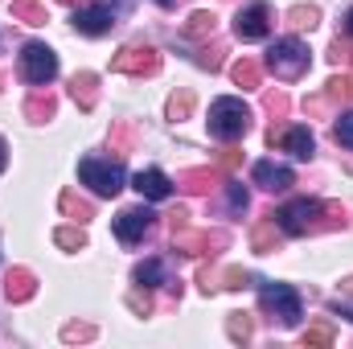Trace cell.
<instances>
[{
  "instance_id": "30bf717a",
  "label": "cell",
  "mask_w": 353,
  "mask_h": 349,
  "mask_svg": "<svg viewBox=\"0 0 353 349\" xmlns=\"http://www.w3.org/2000/svg\"><path fill=\"white\" fill-rule=\"evenodd\" d=\"M152 226H157V214H152L148 206H136V210H123V214L115 218V239H119L123 247H136L144 235H152Z\"/></svg>"
},
{
  "instance_id": "5b68a950",
  "label": "cell",
  "mask_w": 353,
  "mask_h": 349,
  "mask_svg": "<svg viewBox=\"0 0 353 349\" xmlns=\"http://www.w3.org/2000/svg\"><path fill=\"white\" fill-rule=\"evenodd\" d=\"M259 304L267 312L279 317L283 329H296L300 317H304V304H300V292L292 283H271V279H259Z\"/></svg>"
},
{
  "instance_id": "83f0119b",
  "label": "cell",
  "mask_w": 353,
  "mask_h": 349,
  "mask_svg": "<svg viewBox=\"0 0 353 349\" xmlns=\"http://www.w3.org/2000/svg\"><path fill=\"white\" fill-rule=\"evenodd\" d=\"M316 21H321V12H316L312 4H296V8H288V25H292V29H316Z\"/></svg>"
},
{
  "instance_id": "484cf974",
  "label": "cell",
  "mask_w": 353,
  "mask_h": 349,
  "mask_svg": "<svg viewBox=\"0 0 353 349\" xmlns=\"http://www.w3.org/2000/svg\"><path fill=\"white\" fill-rule=\"evenodd\" d=\"M226 333H230V341H251V333H255V321H251V312H230V321H226Z\"/></svg>"
},
{
  "instance_id": "9a60e30c",
  "label": "cell",
  "mask_w": 353,
  "mask_h": 349,
  "mask_svg": "<svg viewBox=\"0 0 353 349\" xmlns=\"http://www.w3.org/2000/svg\"><path fill=\"white\" fill-rule=\"evenodd\" d=\"M173 185L185 189V193H193V197H205L214 185H222V169H185Z\"/></svg>"
},
{
  "instance_id": "4fadbf2b",
  "label": "cell",
  "mask_w": 353,
  "mask_h": 349,
  "mask_svg": "<svg viewBox=\"0 0 353 349\" xmlns=\"http://www.w3.org/2000/svg\"><path fill=\"white\" fill-rule=\"evenodd\" d=\"M251 177H255V185L267 189V193H283V189L296 185V173H292L288 165H275V161H259V165L251 169Z\"/></svg>"
},
{
  "instance_id": "b9f144b4",
  "label": "cell",
  "mask_w": 353,
  "mask_h": 349,
  "mask_svg": "<svg viewBox=\"0 0 353 349\" xmlns=\"http://www.w3.org/2000/svg\"><path fill=\"white\" fill-rule=\"evenodd\" d=\"M325 107H329V90H325V94H312V99H304V111H316V115H321Z\"/></svg>"
},
{
  "instance_id": "f6af8a7d",
  "label": "cell",
  "mask_w": 353,
  "mask_h": 349,
  "mask_svg": "<svg viewBox=\"0 0 353 349\" xmlns=\"http://www.w3.org/2000/svg\"><path fill=\"white\" fill-rule=\"evenodd\" d=\"M341 25H345V33H350V37H353V8H350V12H345V21H341Z\"/></svg>"
},
{
  "instance_id": "8992f818",
  "label": "cell",
  "mask_w": 353,
  "mask_h": 349,
  "mask_svg": "<svg viewBox=\"0 0 353 349\" xmlns=\"http://www.w3.org/2000/svg\"><path fill=\"white\" fill-rule=\"evenodd\" d=\"M79 181L87 185L94 197H119V189H123V165H119V161L83 157V161H79Z\"/></svg>"
},
{
  "instance_id": "e575fe53",
  "label": "cell",
  "mask_w": 353,
  "mask_h": 349,
  "mask_svg": "<svg viewBox=\"0 0 353 349\" xmlns=\"http://www.w3.org/2000/svg\"><path fill=\"white\" fill-rule=\"evenodd\" d=\"M329 99H353V70L329 79Z\"/></svg>"
},
{
  "instance_id": "9c48e42d",
  "label": "cell",
  "mask_w": 353,
  "mask_h": 349,
  "mask_svg": "<svg viewBox=\"0 0 353 349\" xmlns=\"http://www.w3.org/2000/svg\"><path fill=\"white\" fill-rule=\"evenodd\" d=\"M230 239L222 230H181L173 235V251L181 255H193V259H205V255H218Z\"/></svg>"
},
{
  "instance_id": "2e32d148",
  "label": "cell",
  "mask_w": 353,
  "mask_h": 349,
  "mask_svg": "<svg viewBox=\"0 0 353 349\" xmlns=\"http://www.w3.org/2000/svg\"><path fill=\"white\" fill-rule=\"evenodd\" d=\"M4 296H8L12 304L33 300V296H37V275H33L29 267H12V271H8V279H4Z\"/></svg>"
},
{
  "instance_id": "d6a6232c",
  "label": "cell",
  "mask_w": 353,
  "mask_h": 349,
  "mask_svg": "<svg viewBox=\"0 0 353 349\" xmlns=\"http://www.w3.org/2000/svg\"><path fill=\"white\" fill-rule=\"evenodd\" d=\"M222 279H226L222 288H234V292H239V288H251V283H259V279H255L251 271H243V267H226V271H222Z\"/></svg>"
},
{
  "instance_id": "7dc6e473",
  "label": "cell",
  "mask_w": 353,
  "mask_h": 349,
  "mask_svg": "<svg viewBox=\"0 0 353 349\" xmlns=\"http://www.w3.org/2000/svg\"><path fill=\"white\" fill-rule=\"evenodd\" d=\"M157 4H161V8H176V0H157Z\"/></svg>"
},
{
  "instance_id": "6da1fadb",
  "label": "cell",
  "mask_w": 353,
  "mask_h": 349,
  "mask_svg": "<svg viewBox=\"0 0 353 349\" xmlns=\"http://www.w3.org/2000/svg\"><path fill=\"white\" fill-rule=\"evenodd\" d=\"M205 123H210V136L214 140L234 144V140H243L251 132V107L243 99H234V94H222V99L210 103V119Z\"/></svg>"
},
{
  "instance_id": "ab89813d",
  "label": "cell",
  "mask_w": 353,
  "mask_h": 349,
  "mask_svg": "<svg viewBox=\"0 0 353 349\" xmlns=\"http://www.w3.org/2000/svg\"><path fill=\"white\" fill-rule=\"evenodd\" d=\"M62 337H66V341H87V337H94V329H90V325H66Z\"/></svg>"
},
{
  "instance_id": "52a82bcc",
  "label": "cell",
  "mask_w": 353,
  "mask_h": 349,
  "mask_svg": "<svg viewBox=\"0 0 353 349\" xmlns=\"http://www.w3.org/2000/svg\"><path fill=\"white\" fill-rule=\"evenodd\" d=\"M128 8H132V0H99V4H83V8H74V29L87 33V37H103Z\"/></svg>"
},
{
  "instance_id": "1f68e13d",
  "label": "cell",
  "mask_w": 353,
  "mask_h": 349,
  "mask_svg": "<svg viewBox=\"0 0 353 349\" xmlns=\"http://www.w3.org/2000/svg\"><path fill=\"white\" fill-rule=\"evenodd\" d=\"M304 346L308 349H325V346H333V325H308V333H304Z\"/></svg>"
},
{
  "instance_id": "8d00e7d4",
  "label": "cell",
  "mask_w": 353,
  "mask_h": 349,
  "mask_svg": "<svg viewBox=\"0 0 353 349\" xmlns=\"http://www.w3.org/2000/svg\"><path fill=\"white\" fill-rule=\"evenodd\" d=\"M197 283H201V292H205V296H214V292L222 288V271H210V267H201V271H197Z\"/></svg>"
},
{
  "instance_id": "ffe728a7",
  "label": "cell",
  "mask_w": 353,
  "mask_h": 349,
  "mask_svg": "<svg viewBox=\"0 0 353 349\" xmlns=\"http://www.w3.org/2000/svg\"><path fill=\"white\" fill-rule=\"evenodd\" d=\"M230 79H234V87L255 90L259 83H263V66H259L255 58H239V62L230 66Z\"/></svg>"
},
{
  "instance_id": "d590c367",
  "label": "cell",
  "mask_w": 353,
  "mask_h": 349,
  "mask_svg": "<svg viewBox=\"0 0 353 349\" xmlns=\"http://www.w3.org/2000/svg\"><path fill=\"white\" fill-rule=\"evenodd\" d=\"M222 54H226L222 46H205V50L197 54V66H205V70H218V66H222Z\"/></svg>"
},
{
  "instance_id": "603a6c76",
  "label": "cell",
  "mask_w": 353,
  "mask_h": 349,
  "mask_svg": "<svg viewBox=\"0 0 353 349\" xmlns=\"http://www.w3.org/2000/svg\"><path fill=\"white\" fill-rule=\"evenodd\" d=\"M54 243H58L62 251H87V230H83V222L58 226V230H54Z\"/></svg>"
},
{
  "instance_id": "4dcf8cb0",
  "label": "cell",
  "mask_w": 353,
  "mask_h": 349,
  "mask_svg": "<svg viewBox=\"0 0 353 349\" xmlns=\"http://www.w3.org/2000/svg\"><path fill=\"white\" fill-rule=\"evenodd\" d=\"M263 107H267V115H271V119H283V115L292 111V99H288L283 90H267V94H263Z\"/></svg>"
},
{
  "instance_id": "44dd1931",
  "label": "cell",
  "mask_w": 353,
  "mask_h": 349,
  "mask_svg": "<svg viewBox=\"0 0 353 349\" xmlns=\"http://www.w3.org/2000/svg\"><path fill=\"white\" fill-rule=\"evenodd\" d=\"M58 206H62V214H66L70 222H90V218H94V206H90L87 197H79L74 189H62Z\"/></svg>"
},
{
  "instance_id": "c3c4849f",
  "label": "cell",
  "mask_w": 353,
  "mask_h": 349,
  "mask_svg": "<svg viewBox=\"0 0 353 349\" xmlns=\"http://www.w3.org/2000/svg\"><path fill=\"white\" fill-rule=\"evenodd\" d=\"M345 296H353V279H345Z\"/></svg>"
},
{
  "instance_id": "7402d4cb",
  "label": "cell",
  "mask_w": 353,
  "mask_h": 349,
  "mask_svg": "<svg viewBox=\"0 0 353 349\" xmlns=\"http://www.w3.org/2000/svg\"><path fill=\"white\" fill-rule=\"evenodd\" d=\"M8 17L12 21H25V25H46L50 21V12H46L41 0H12L8 4Z\"/></svg>"
},
{
  "instance_id": "ba28073f",
  "label": "cell",
  "mask_w": 353,
  "mask_h": 349,
  "mask_svg": "<svg viewBox=\"0 0 353 349\" xmlns=\"http://www.w3.org/2000/svg\"><path fill=\"white\" fill-rule=\"evenodd\" d=\"M111 70H115V74L144 79V74H157V70H161V54H157L152 46H123V50L111 58Z\"/></svg>"
},
{
  "instance_id": "836d02e7",
  "label": "cell",
  "mask_w": 353,
  "mask_h": 349,
  "mask_svg": "<svg viewBox=\"0 0 353 349\" xmlns=\"http://www.w3.org/2000/svg\"><path fill=\"white\" fill-rule=\"evenodd\" d=\"M333 140H337L341 148H353V111H345V115L333 123Z\"/></svg>"
},
{
  "instance_id": "ac0fdd59",
  "label": "cell",
  "mask_w": 353,
  "mask_h": 349,
  "mask_svg": "<svg viewBox=\"0 0 353 349\" xmlns=\"http://www.w3.org/2000/svg\"><path fill=\"white\" fill-rule=\"evenodd\" d=\"M70 99H74L83 111H94V103H99V74L79 70V74L70 79Z\"/></svg>"
},
{
  "instance_id": "74e56055",
  "label": "cell",
  "mask_w": 353,
  "mask_h": 349,
  "mask_svg": "<svg viewBox=\"0 0 353 349\" xmlns=\"http://www.w3.org/2000/svg\"><path fill=\"white\" fill-rule=\"evenodd\" d=\"M128 308H136L140 317H148V312H152V296H148V288H144V292H132V296H128Z\"/></svg>"
},
{
  "instance_id": "277c9868",
  "label": "cell",
  "mask_w": 353,
  "mask_h": 349,
  "mask_svg": "<svg viewBox=\"0 0 353 349\" xmlns=\"http://www.w3.org/2000/svg\"><path fill=\"white\" fill-rule=\"evenodd\" d=\"M321 218H325V201H316V197H296V201H288L275 214V222H279V230L288 239H300V235L321 230Z\"/></svg>"
},
{
  "instance_id": "60d3db41",
  "label": "cell",
  "mask_w": 353,
  "mask_h": 349,
  "mask_svg": "<svg viewBox=\"0 0 353 349\" xmlns=\"http://www.w3.org/2000/svg\"><path fill=\"white\" fill-rule=\"evenodd\" d=\"M239 161H243V152L226 148V152H222V165H218V169H222V173H234V169H239Z\"/></svg>"
},
{
  "instance_id": "f35d334b",
  "label": "cell",
  "mask_w": 353,
  "mask_h": 349,
  "mask_svg": "<svg viewBox=\"0 0 353 349\" xmlns=\"http://www.w3.org/2000/svg\"><path fill=\"white\" fill-rule=\"evenodd\" d=\"M181 230H189V210L185 206H176L169 214V235H181Z\"/></svg>"
},
{
  "instance_id": "3957f363",
  "label": "cell",
  "mask_w": 353,
  "mask_h": 349,
  "mask_svg": "<svg viewBox=\"0 0 353 349\" xmlns=\"http://www.w3.org/2000/svg\"><path fill=\"white\" fill-rule=\"evenodd\" d=\"M17 74L29 83V87H50L58 79V54L46 46V41H29L17 58Z\"/></svg>"
},
{
  "instance_id": "7c38bea8",
  "label": "cell",
  "mask_w": 353,
  "mask_h": 349,
  "mask_svg": "<svg viewBox=\"0 0 353 349\" xmlns=\"http://www.w3.org/2000/svg\"><path fill=\"white\" fill-rule=\"evenodd\" d=\"M267 144L292 152L296 161H308V157L316 152V140H312L308 128H271V132H267Z\"/></svg>"
},
{
  "instance_id": "7a4b0ae2",
  "label": "cell",
  "mask_w": 353,
  "mask_h": 349,
  "mask_svg": "<svg viewBox=\"0 0 353 349\" xmlns=\"http://www.w3.org/2000/svg\"><path fill=\"white\" fill-rule=\"evenodd\" d=\"M263 70L275 74L279 83H296L304 70H308V46L300 37H279L263 58Z\"/></svg>"
},
{
  "instance_id": "cb8c5ba5",
  "label": "cell",
  "mask_w": 353,
  "mask_h": 349,
  "mask_svg": "<svg viewBox=\"0 0 353 349\" xmlns=\"http://www.w3.org/2000/svg\"><path fill=\"white\" fill-rule=\"evenodd\" d=\"M136 283H140V288H161V283H169L165 263L161 259H144L140 267H136Z\"/></svg>"
},
{
  "instance_id": "d4e9b609",
  "label": "cell",
  "mask_w": 353,
  "mask_h": 349,
  "mask_svg": "<svg viewBox=\"0 0 353 349\" xmlns=\"http://www.w3.org/2000/svg\"><path fill=\"white\" fill-rule=\"evenodd\" d=\"M214 25H218V17H214V12H193V17L185 21V37L205 41V37H214Z\"/></svg>"
},
{
  "instance_id": "7bdbcfd3",
  "label": "cell",
  "mask_w": 353,
  "mask_h": 349,
  "mask_svg": "<svg viewBox=\"0 0 353 349\" xmlns=\"http://www.w3.org/2000/svg\"><path fill=\"white\" fill-rule=\"evenodd\" d=\"M329 308H333V312H337V317H345V321H353V304H345V300H333V304H329Z\"/></svg>"
},
{
  "instance_id": "f1b7e54d",
  "label": "cell",
  "mask_w": 353,
  "mask_h": 349,
  "mask_svg": "<svg viewBox=\"0 0 353 349\" xmlns=\"http://www.w3.org/2000/svg\"><path fill=\"white\" fill-rule=\"evenodd\" d=\"M111 152H115V161H123L132 152V128L128 123H115L111 128Z\"/></svg>"
},
{
  "instance_id": "8fae6325",
  "label": "cell",
  "mask_w": 353,
  "mask_h": 349,
  "mask_svg": "<svg viewBox=\"0 0 353 349\" xmlns=\"http://www.w3.org/2000/svg\"><path fill=\"white\" fill-rule=\"evenodd\" d=\"M267 33H271V8H267L263 0L247 4V8L234 17V37H239V41H263Z\"/></svg>"
},
{
  "instance_id": "5bb4252c",
  "label": "cell",
  "mask_w": 353,
  "mask_h": 349,
  "mask_svg": "<svg viewBox=\"0 0 353 349\" xmlns=\"http://www.w3.org/2000/svg\"><path fill=\"white\" fill-rule=\"evenodd\" d=\"M132 185H136V193H140L144 201H165V197H173V181L161 173V169H140Z\"/></svg>"
},
{
  "instance_id": "bcb514c9",
  "label": "cell",
  "mask_w": 353,
  "mask_h": 349,
  "mask_svg": "<svg viewBox=\"0 0 353 349\" xmlns=\"http://www.w3.org/2000/svg\"><path fill=\"white\" fill-rule=\"evenodd\" d=\"M58 4H66V8H83L87 0H58Z\"/></svg>"
},
{
  "instance_id": "4316f807",
  "label": "cell",
  "mask_w": 353,
  "mask_h": 349,
  "mask_svg": "<svg viewBox=\"0 0 353 349\" xmlns=\"http://www.w3.org/2000/svg\"><path fill=\"white\" fill-rule=\"evenodd\" d=\"M193 103H197V99H193V90L181 87V90L173 94V99H169V119H173V123L189 119V115H193Z\"/></svg>"
},
{
  "instance_id": "ee69618b",
  "label": "cell",
  "mask_w": 353,
  "mask_h": 349,
  "mask_svg": "<svg viewBox=\"0 0 353 349\" xmlns=\"http://www.w3.org/2000/svg\"><path fill=\"white\" fill-rule=\"evenodd\" d=\"M4 165H8V144H4V136H0V173H4Z\"/></svg>"
},
{
  "instance_id": "d6986e66",
  "label": "cell",
  "mask_w": 353,
  "mask_h": 349,
  "mask_svg": "<svg viewBox=\"0 0 353 349\" xmlns=\"http://www.w3.org/2000/svg\"><path fill=\"white\" fill-rule=\"evenodd\" d=\"M279 239H283V230H279L275 214H267L263 222L251 230V247H255L259 255H271V251H279Z\"/></svg>"
},
{
  "instance_id": "f546056e",
  "label": "cell",
  "mask_w": 353,
  "mask_h": 349,
  "mask_svg": "<svg viewBox=\"0 0 353 349\" xmlns=\"http://www.w3.org/2000/svg\"><path fill=\"white\" fill-rule=\"evenodd\" d=\"M226 206H230V214H247V206H251V193H247L239 181H226Z\"/></svg>"
},
{
  "instance_id": "e0dca14e",
  "label": "cell",
  "mask_w": 353,
  "mask_h": 349,
  "mask_svg": "<svg viewBox=\"0 0 353 349\" xmlns=\"http://www.w3.org/2000/svg\"><path fill=\"white\" fill-rule=\"evenodd\" d=\"M54 111H58V99L46 87H33V94L25 99V119L29 123H46V119H54Z\"/></svg>"
}]
</instances>
